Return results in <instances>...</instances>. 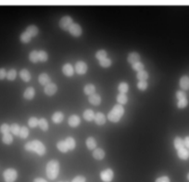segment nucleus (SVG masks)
Segmentation results:
<instances>
[{
	"label": "nucleus",
	"instance_id": "1",
	"mask_svg": "<svg viewBox=\"0 0 189 182\" xmlns=\"http://www.w3.org/2000/svg\"><path fill=\"white\" fill-rule=\"evenodd\" d=\"M25 150L28 152H34L38 155L42 156L46 153V147L40 140H32L25 144Z\"/></svg>",
	"mask_w": 189,
	"mask_h": 182
},
{
	"label": "nucleus",
	"instance_id": "2",
	"mask_svg": "<svg viewBox=\"0 0 189 182\" xmlns=\"http://www.w3.org/2000/svg\"><path fill=\"white\" fill-rule=\"evenodd\" d=\"M60 172V163L57 160H51L47 165V176L49 180L57 179Z\"/></svg>",
	"mask_w": 189,
	"mask_h": 182
},
{
	"label": "nucleus",
	"instance_id": "3",
	"mask_svg": "<svg viewBox=\"0 0 189 182\" xmlns=\"http://www.w3.org/2000/svg\"><path fill=\"white\" fill-rule=\"evenodd\" d=\"M124 108L123 107V105L117 104L109 113L108 118H109L110 121L112 122V123H117V122H119L121 120V118L124 115Z\"/></svg>",
	"mask_w": 189,
	"mask_h": 182
},
{
	"label": "nucleus",
	"instance_id": "4",
	"mask_svg": "<svg viewBox=\"0 0 189 182\" xmlns=\"http://www.w3.org/2000/svg\"><path fill=\"white\" fill-rule=\"evenodd\" d=\"M3 177H4L5 182H15L18 177V173L13 168H7L4 171Z\"/></svg>",
	"mask_w": 189,
	"mask_h": 182
},
{
	"label": "nucleus",
	"instance_id": "5",
	"mask_svg": "<svg viewBox=\"0 0 189 182\" xmlns=\"http://www.w3.org/2000/svg\"><path fill=\"white\" fill-rule=\"evenodd\" d=\"M72 19L70 16H64L63 18H61V20L60 21V27L64 30V31H69L70 27L72 25Z\"/></svg>",
	"mask_w": 189,
	"mask_h": 182
},
{
	"label": "nucleus",
	"instance_id": "6",
	"mask_svg": "<svg viewBox=\"0 0 189 182\" xmlns=\"http://www.w3.org/2000/svg\"><path fill=\"white\" fill-rule=\"evenodd\" d=\"M113 177H114V173L110 168L105 169L100 173V179L104 182H111V180H113Z\"/></svg>",
	"mask_w": 189,
	"mask_h": 182
},
{
	"label": "nucleus",
	"instance_id": "7",
	"mask_svg": "<svg viewBox=\"0 0 189 182\" xmlns=\"http://www.w3.org/2000/svg\"><path fill=\"white\" fill-rule=\"evenodd\" d=\"M69 32H70V34L72 35V36H74V37H78V36H80L81 35H82V28H81V26L79 25V24H77V23H72V25L70 27V29H69Z\"/></svg>",
	"mask_w": 189,
	"mask_h": 182
},
{
	"label": "nucleus",
	"instance_id": "8",
	"mask_svg": "<svg viewBox=\"0 0 189 182\" xmlns=\"http://www.w3.org/2000/svg\"><path fill=\"white\" fill-rule=\"evenodd\" d=\"M75 71L78 74H84L87 72V65L83 61H77L75 64Z\"/></svg>",
	"mask_w": 189,
	"mask_h": 182
},
{
	"label": "nucleus",
	"instance_id": "9",
	"mask_svg": "<svg viewBox=\"0 0 189 182\" xmlns=\"http://www.w3.org/2000/svg\"><path fill=\"white\" fill-rule=\"evenodd\" d=\"M57 90H58V87H57L56 84H54V83H50V84L47 85L44 89L45 93L47 96H53L57 92Z\"/></svg>",
	"mask_w": 189,
	"mask_h": 182
},
{
	"label": "nucleus",
	"instance_id": "10",
	"mask_svg": "<svg viewBox=\"0 0 189 182\" xmlns=\"http://www.w3.org/2000/svg\"><path fill=\"white\" fill-rule=\"evenodd\" d=\"M62 72L63 73L66 75V76H72L73 75V72H74V70H73V67L70 64V63H66L65 65H63L62 67Z\"/></svg>",
	"mask_w": 189,
	"mask_h": 182
},
{
	"label": "nucleus",
	"instance_id": "11",
	"mask_svg": "<svg viewBox=\"0 0 189 182\" xmlns=\"http://www.w3.org/2000/svg\"><path fill=\"white\" fill-rule=\"evenodd\" d=\"M38 80H39V83L42 85V86H47L48 84H50V77L47 73L44 72V73H41L38 77Z\"/></svg>",
	"mask_w": 189,
	"mask_h": 182
},
{
	"label": "nucleus",
	"instance_id": "12",
	"mask_svg": "<svg viewBox=\"0 0 189 182\" xmlns=\"http://www.w3.org/2000/svg\"><path fill=\"white\" fill-rule=\"evenodd\" d=\"M34 94H35L34 88L32 87V86H30V87H28V88L24 91L23 97H24V99H26V100H31L34 99Z\"/></svg>",
	"mask_w": 189,
	"mask_h": 182
},
{
	"label": "nucleus",
	"instance_id": "13",
	"mask_svg": "<svg viewBox=\"0 0 189 182\" xmlns=\"http://www.w3.org/2000/svg\"><path fill=\"white\" fill-rule=\"evenodd\" d=\"M127 61H128V62L132 63V64H134V63H136V62L140 61V55L137 52H131L128 55Z\"/></svg>",
	"mask_w": 189,
	"mask_h": 182
},
{
	"label": "nucleus",
	"instance_id": "14",
	"mask_svg": "<svg viewBox=\"0 0 189 182\" xmlns=\"http://www.w3.org/2000/svg\"><path fill=\"white\" fill-rule=\"evenodd\" d=\"M180 86L183 90L189 89V77L187 75H184L180 79Z\"/></svg>",
	"mask_w": 189,
	"mask_h": 182
},
{
	"label": "nucleus",
	"instance_id": "15",
	"mask_svg": "<svg viewBox=\"0 0 189 182\" xmlns=\"http://www.w3.org/2000/svg\"><path fill=\"white\" fill-rule=\"evenodd\" d=\"M88 100H89V102H90L91 104L97 106V105H99V104H100V102H101V98H100V96L97 95V94H93V95L89 96Z\"/></svg>",
	"mask_w": 189,
	"mask_h": 182
},
{
	"label": "nucleus",
	"instance_id": "16",
	"mask_svg": "<svg viewBox=\"0 0 189 182\" xmlns=\"http://www.w3.org/2000/svg\"><path fill=\"white\" fill-rule=\"evenodd\" d=\"M93 157L96 160H102L105 157V152L100 148L95 149V151L93 152Z\"/></svg>",
	"mask_w": 189,
	"mask_h": 182
},
{
	"label": "nucleus",
	"instance_id": "17",
	"mask_svg": "<svg viewBox=\"0 0 189 182\" xmlns=\"http://www.w3.org/2000/svg\"><path fill=\"white\" fill-rule=\"evenodd\" d=\"M68 122H69V124H70V126H72V127H76V126H78V125L80 124L81 120H80V117H79V116L73 114V115L70 116L69 121Z\"/></svg>",
	"mask_w": 189,
	"mask_h": 182
},
{
	"label": "nucleus",
	"instance_id": "18",
	"mask_svg": "<svg viewBox=\"0 0 189 182\" xmlns=\"http://www.w3.org/2000/svg\"><path fill=\"white\" fill-rule=\"evenodd\" d=\"M177 155L182 160H187L189 157V152L187 151V149L185 147V148L180 149V150L177 151Z\"/></svg>",
	"mask_w": 189,
	"mask_h": 182
},
{
	"label": "nucleus",
	"instance_id": "19",
	"mask_svg": "<svg viewBox=\"0 0 189 182\" xmlns=\"http://www.w3.org/2000/svg\"><path fill=\"white\" fill-rule=\"evenodd\" d=\"M95 122L98 125H103L106 123V117H105V115L102 113H97L95 115Z\"/></svg>",
	"mask_w": 189,
	"mask_h": 182
},
{
	"label": "nucleus",
	"instance_id": "20",
	"mask_svg": "<svg viewBox=\"0 0 189 182\" xmlns=\"http://www.w3.org/2000/svg\"><path fill=\"white\" fill-rule=\"evenodd\" d=\"M20 78L24 81V82H29L31 80V73L28 70L26 69H22L20 72Z\"/></svg>",
	"mask_w": 189,
	"mask_h": 182
},
{
	"label": "nucleus",
	"instance_id": "21",
	"mask_svg": "<svg viewBox=\"0 0 189 182\" xmlns=\"http://www.w3.org/2000/svg\"><path fill=\"white\" fill-rule=\"evenodd\" d=\"M25 32L28 33L32 37H34V36L37 35L39 30H38L37 26H35V25H30V26H28V27L26 28V31H25Z\"/></svg>",
	"mask_w": 189,
	"mask_h": 182
},
{
	"label": "nucleus",
	"instance_id": "22",
	"mask_svg": "<svg viewBox=\"0 0 189 182\" xmlns=\"http://www.w3.org/2000/svg\"><path fill=\"white\" fill-rule=\"evenodd\" d=\"M173 144H174V148H175L177 151L180 150V149L185 148V142H184V139H182L180 137H176V138H174Z\"/></svg>",
	"mask_w": 189,
	"mask_h": 182
},
{
	"label": "nucleus",
	"instance_id": "23",
	"mask_svg": "<svg viewBox=\"0 0 189 182\" xmlns=\"http://www.w3.org/2000/svg\"><path fill=\"white\" fill-rule=\"evenodd\" d=\"M95 113L92 111V110H85L84 113H83V118L88 122L93 121L95 119Z\"/></svg>",
	"mask_w": 189,
	"mask_h": 182
},
{
	"label": "nucleus",
	"instance_id": "24",
	"mask_svg": "<svg viewBox=\"0 0 189 182\" xmlns=\"http://www.w3.org/2000/svg\"><path fill=\"white\" fill-rule=\"evenodd\" d=\"M64 119V114L61 112H56L53 115H52V120L56 124H60L61 123Z\"/></svg>",
	"mask_w": 189,
	"mask_h": 182
},
{
	"label": "nucleus",
	"instance_id": "25",
	"mask_svg": "<svg viewBox=\"0 0 189 182\" xmlns=\"http://www.w3.org/2000/svg\"><path fill=\"white\" fill-rule=\"evenodd\" d=\"M83 91H84V93H85L86 95L91 96V95L95 94L96 87H95V86H94V85H92V84H88V85H86V86H84Z\"/></svg>",
	"mask_w": 189,
	"mask_h": 182
},
{
	"label": "nucleus",
	"instance_id": "26",
	"mask_svg": "<svg viewBox=\"0 0 189 182\" xmlns=\"http://www.w3.org/2000/svg\"><path fill=\"white\" fill-rule=\"evenodd\" d=\"M65 142H66V144H67V146H68L69 151H71V150H73V149L75 148L76 143H75V140H74L73 138H71V137L67 138L65 139Z\"/></svg>",
	"mask_w": 189,
	"mask_h": 182
},
{
	"label": "nucleus",
	"instance_id": "27",
	"mask_svg": "<svg viewBox=\"0 0 189 182\" xmlns=\"http://www.w3.org/2000/svg\"><path fill=\"white\" fill-rule=\"evenodd\" d=\"M86 146L89 150H94L97 146V142L94 138L90 137L86 139Z\"/></svg>",
	"mask_w": 189,
	"mask_h": 182
},
{
	"label": "nucleus",
	"instance_id": "28",
	"mask_svg": "<svg viewBox=\"0 0 189 182\" xmlns=\"http://www.w3.org/2000/svg\"><path fill=\"white\" fill-rule=\"evenodd\" d=\"M57 147H58V149H59L61 152H69V149H68V146H67L65 140L59 141L58 144H57Z\"/></svg>",
	"mask_w": 189,
	"mask_h": 182
},
{
	"label": "nucleus",
	"instance_id": "29",
	"mask_svg": "<svg viewBox=\"0 0 189 182\" xmlns=\"http://www.w3.org/2000/svg\"><path fill=\"white\" fill-rule=\"evenodd\" d=\"M136 77L139 81H146V79L148 78V73L146 72V71H140L137 72L136 74Z\"/></svg>",
	"mask_w": 189,
	"mask_h": 182
},
{
	"label": "nucleus",
	"instance_id": "30",
	"mask_svg": "<svg viewBox=\"0 0 189 182\" xmlns=\"http://www.w3.org/2000/svg\"><path fill=\"white\" fill-rule=\"evenodd\" d=\"M2 141L3 143L7 144V145H9L12 143L13 141V138H12V135L10 133H7V134H5L3 135V138H2Z\"/></svg>",
	"mask_w": 189,
	"mask_h": 182
},
{
	"label": "nucleus",
	"instance_id": "31",
	"mask_svg": "<svg viewBox=\"0 0 189 182\" xmlns=\"http://www.w3.org/2000/svg\"><path fill=\"white\" fill-rule=\"evenodd\" d=\"M20 127L18 124H12L10 125V132L15 135V136H19L20 135Z\"/></svg>",
	"mask_w": 189,
	"mask_h": 182
},
{
	"label": "nucleus",
	"instance_id": "32",
	"mask_svg": "<svg viewBox=\"0 0 189 182\" xmlns=\"http://www.w3.org/2000/svg\"><path fill=\"white\" fill-rule=\"evenodd\" d=\"M29 60L34 62V63H36L37 61H39V56H38V51L36 50H33L30 55H29Z\"/></svg>",
	"mask_w": 189,
	"mask_h": 182
},
{
	"label": "nucleus",
	"instance_id": "33",
	"mask_svg": "<svg viewBox=\"0 0 189 182\" xmlns=\"http://www.w3.org/2000/svg\"><path fill=\"white\" fill-rule=\"evenodd\" d=\"M118 90L120 91V93H123V94L127 93V91L129 90V86H128V84L125 83V82L120 83V85H119V86H118Z\"/></svg>",
	"mask_w": 189,
	"mask_h": 182
},
{
	"label": "nucleus",
	"instance_id": "34",
	"mask_svg": "<svg viewBox=\"0 0 189 182\" xmlns=\"http://www.w3.org/2000/svg\"><path fill=\"white\" fill-rule=\"evenodd\" d=\"M117 100H118L119 104L124 105V104H126V103H127V101H128V98H127V96H126L125 94L120 93V94L117 96Z\"/></svg>",
	"mask_w": 189,
	"mask_h": 182
},
{
	"label": "nucleus",
	"instance_id": "35",
	"mask_svg": "<svg viewBox=\"0 0 189 182\" xmlns=\"http://www.w3.org/2000/svg\"><path fill=\"white\" fill-rule=\"evenodd\" d=\"M20 41L22 42V43H24V44H26V43H29L30 41H31V39H32V36L28 34V33H26V32H24V33H22L21 35H20Z\"/></svg>",
	"mask_w": 189,
	"mask_h": 182
},
{
	"label": "nucleus",
	"instance_id": "36",
	"mask_svg": "<svg viewBox=\"0 0 189 182\" xmlns=\"http://www.w3.org/2000/svg\"><path fill=\"white\" fill-rule=\"evenodd\" d=\"M16 76H17V72H16L15 69H11V70H9V71L7 72V79L9 80V81L15 80Z\"/></svg>",
	"mask_w": 189,
	"mask_h": 182
},
{
	"label": "nucleus",
	"instance_id": "37",
	"mask_svg": "<svg viewBox=\"0 0 189 182\" xmlns=\"http://www.w3.org/2000/svg\"><path fill=\"white\" fill-rule=\"evenodd\" d=\"M38 125L40 126V128L43 130V131H47L48 129V124L47 121L45 119V118H41L39 122H38Z\"/></svg>",
	"mask_w": 189,
	"mask_h": 182
},
{
	"label": "nucleus",
	"instance_id": "38",
	"mask_svg": "<svg viewBox=\"0 0 189 182\" xmlns=\"http://www.w3.org/2000/svg\"><path fill=\"white\" fill-rule=\"evenodd\" d=\"M96 58H97L98 61H101V60H103V59H106V58H107V51L104 50V49L98 50V51L96 53Z\"/></svg>",
	"mask_w": 189,
	"mask_h": 182
},
{
	"label": "nucleus",
	"instance_id": "39",
	"mask_svg": "<svg viewBox=\"0 0 189 182\" xmlns=\"http://www.w3.org/2000/svg\"><path fill=\"white\" fill-rule=\"evenodd\" d=\"M38 56H39V61H42V62H45L48 60V55L46 51L44 50H40L38 51Z\"/></svg>",
	"mask_w": 189,
	"mask_h": 182
},
{
	"label": "nucleus",
	"instance_id": "40",
	"mask_svg": "<svg viewBox=\"0 0 189 182\" xmlns=\"http://www.w3.org/2000/svg\"><path fill=\"white\" fill-rule=\"evenodd\" d=\"M29 135V130L26 126H21L20 127V138H26Z\"/></svg>",
	"mask_w": 189,
	"mask_h": 182
},
{
	"label": "nucleus",
	"instance_id": "41",
	"mask_svg": "<svg viewBox=\"0 0 189 182\" xmlns=\"http://www.w3.org/2000/svg\"><path fill=\"white\" fill-rule=\"evenodd\" d=\"M132 67H133V69L134 71H137V72H140V71H143V70H144V68H145L144 64H143V63H141L140 61H138V62H136V63L133 64V65H132Z\"/></svg>",
	"mask_w": 189,
	"mask_h": 182
},
{
	"label": "nucleus",
	"instance_id": "42",
	"mask_svg": "<svg viewBox=\"0 0 189 182\" xmlns=\"http://www.w3.org/2000/svg\"><path fill=\"white\" fill-rule=\"evenodd\" d=\"M9 131H10V125H8L7 124H3L0 126V132H1L3 135L9 133Z\"/></svg>",
	"mask_w": 189,
	"mask_h": 182
},
{
	"label": "nucleus",
	"instance_id": "43",
	"mask_svg": "<svg viewBox=\"0 0 189 182\" xmlns=\"http://www.w3.org/2000/svg\"><path fill=\"white\" fill-rule=\"evenodd\" d=\"M38 122L39 120L36 117H31L28 121V124L30 127H36L38 125Z\"/></svg>",
	"mask_w": 189,
	"mask_h": 182
},
{
	"label": "nucleus",
	"instance_id": "44",
	"mask_svg": "<svg viewBox=\"0 0 189 182\" xmlns=\"http://www.w3.org/2000/svg\"><path fill=\"white\" fill-rule=\"evenodd\" d=\"M99 64H100V66H102L104 68H108V67H110L111 65V61L110 59L106 58V59H103V60L99 61Z\"/></svg>",
	"mask_w": 189,
	"mask_h": 182
},
{
	"label": "nucleus",
	"instance_id": "45",
	"mask_svg": "<svg viewBox=\"0 0 189 182\" xmlns=\"http://www.w3.org/2000/svg\"><path fill=\"white\" fill-rule=\"evenodd\" d=\"M187 104H188L187 99L181 100H178V102H177V107H178L179 109H184V108H186V107L187 106Z\"/></svg>",
	"mask_w": 189,
	"mask_h": 182
},
{
	"label": "nucleus",
	"instance_id": "46",
	"mask_svg": "<svg viewBox=\"0 0 189 182\" xmlns=\"http://www.w3.org/2000/svg\"><path fill=\"white\" fill-rule=\"evenodd\" d=\"M147 86L148 85H147L146 81H139L138 84H137V87L140 90H146L147 88Z\"/></svg>",
	"mask_w": 189,
	"mask_h": 182
},
{
	"label": "nucleus",
	"instance_id": "47",
	"mask_svg": "<svg viewBox=\"0 0 189 182\" xmlns=\"http://www.w3.org/2000/svg\"><path fill=\"white\" fill-rule=\"evenodd\" d=\"M176 98H177V100H185V99H187V94H186L184 91L179 90V91H177V92H176Z\"/></svg>",
	"mask_w": 189,
	"mask_h": 182
},
{
	"label": "nucleus",
	"instance_id": "48",
	"mask_svg": "<svg viewBox=\"0 0 189 182\" xmlns=\"http://www.w3.org/2000/svg\"><path fill=\"white\" fill-rule=\"evenodd\" d=\"M85 181H86V180H85V178L83 177V176H77V177H75V178L72 180V182H85Z\"/></svg>",
	"mask_w": 189,
	"mask_h": 182
},
{
	"label": "nucleus",
	"instance_id": "49",
	"mask_svg": "<svg viewBox=\"0 0 189 182\" xmlns=\"http://www.w3.org/2000/svg\"><path fill=\"white\" fill-rule=\"evenodd\" d=\"M155 182H171V180H170V179L168 177L163 176V177H160V178L157 179Z\"/></svg>",
	"mask_w": 189,
	"mask_h": 182
},
{
	"label": "nucleus",
	"instance_id": "50",
	"mask_svg": "<svg viewBox=\"0 0 189 182\" xmlns=\"http://www.w3.org/2000/svg\"><path fill=\"white\" fill-rule=\"evenodd\" d=\"M7 76V72L4 68H0V80H3Z\"/></svg>",
	"mask_w": 189,
	"mask_h": 182
},
{
	"label": "nucleus",
	"instance_id": "51",
	"mask_svg": "<svg viewBox=\"0 0 189 182\" xmlns=\"http://www.w3.org/2000/svg\"><path fill=\"white\" fill-rule=\"evenodd\" d=\"M184 142H185V147L189 149V136L186 137V138L184 139Z\"/></svg>",
	"mask_w": 189,
	"mask_h": 182
},
{
	"label": "nucleus",
	"instance_id": "52",
	"mask_svg": "<svg viewBox=\"0 0 189 182\" xmlns=\"http://www.w3.org/2000/svg\"><path fill=\"white\" fill-rule=\"evenodd\" d=\"M34 182H47V181L45 180L42 179V178H37V179H35V180H34Z\"/></svg>",
	"mask_w": 189,
	"mask_h": 182
},
{
	"label": "nucleus",
	"instance_id": "53",
	"mask_svg": "<svg viewBox=\"0 0 189 182\" xmlns=\"http://www.w3.org/2000/svg\"><path fill=\"white\" fill-rule=\"evenodd\" d=\"M187 180H189V173H188V174H187Z\"/></svg>",
	"mask_w": 189,
	"mask_h": 182
},
{
	"label": "nucleus",
	"instance_id": "54",
	"mask_svg": "<svg viewBox=\"0 0 189 182\" xmlns=\"http://www.w3.org/2000/svg\"><path fill=\"white\" fill-rule=\"evenodd\" d=\"M188 152H189V151H188Z\"/></svg>",
	"mask_w": 189,
	"mask_h": 182
}]
</instances>
